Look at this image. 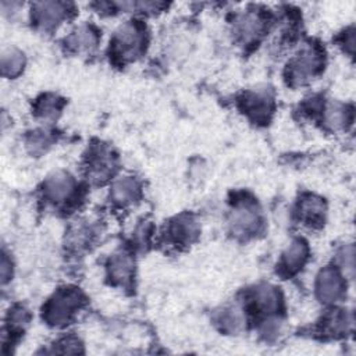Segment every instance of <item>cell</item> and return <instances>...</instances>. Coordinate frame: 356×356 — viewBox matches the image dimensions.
<instances>
[{
    "label": "cell",
    "mask_w": 356,
    "mask_h": 356,
    "mask_svg": "<svg viewBox=\"0 0 356 356\" xmlns=\"http://www.w3.org/2000/svg\"><path fill=\"white\" fill-rule=\"evenodd\" d=\"M197 232H198V225L191 216H181L171 225V236L177 243L192 241L197 236Z\"/></svg>",
    "instance_id": "13"
},
{
    "label": "cell",
    "mask_w": 356,
    "mask_h": 356,
    "mask_svg": "<svg viewBox=\"0 0 356 356\" xmlns=\"http://www.w3.org/2000/svg\"><path fill=\"white\" fill-rule=\"evenodd\" d=\"M308 259V245L302 240H293L282 254L281 270L285 274H293L302 269Z\"/></svg>",
    "instance_id": "8"
},
{
    "label": "cell",
    "mask_w": 356,
    "mask_h": 356,
    "mask_svg": "<svg viewBox=\"0 0 356 356\" xmlns=\"http://www.w3.org/2000/svg\"><path fill=\"white\" fill-rule=\"evenodd\" d=\"M263 28V20L259 14L248 13L236 21V31L244 41H251L259 35Z\"/></svg>",
    "instance_id": "15"
},
{
    "label": "cell",
    "mask_w": 356,
    "mask_h": 356,
    "mask_svg": "<svg viewBox=\"0 0 356 356\" xmlns=\"http://www.w3.org/2000/svg\"><path fill=\"white\" fill-rule=\"evenodd\" d=\"M98 35L92 27H80L76 32L69 38V45L77 52H88L96 47Z\"/></svg>",
    "instance_id": "14"
},
{
    "label": "cell",
    "mask_w": 356,
    "mask_h": 356,
    "mask_svg": "<svg viewBox=\"0 0 356 356\" xmlns=\"http://www.w3.org/2000/svg\"><path fill=\"white\" fill-rule=\"evenodd\" d=\"M111 166H113V157H111V153L107 152L106 149H102V148L96 149L89 157L91 174H93L96 178H100L109 174Z\"/></svg>",
    "instance_id": "19"
},
{
    "label": "cell",
    "mask_w": 356,
    "mask_h": 356,
    "mask_svg": "<svg viewBox=\"0 0 356 356\" xmlns=\"http://www.w3.org/2000/svg\"><path fill=\"white\" fill-rule=\"evenodd\" d=\"M109 274L114 282H129L134 274V260L127 254L114 255L110 259Z\"/></svg>",
    "instance_id": "11"
},
{
    "label": "cell",
    "mask_w": 356,
    "mask_h": 356,
    "mask_svg": "<svg viewBox=\"0 0 356 356\" xmlns=\"http://www.w3.org/2000/svg\"><path fill=\"white\" fill-rule=\"evenodd\" d=\"M316 292L323 302H335L344 293V281L335 269L326 267L316 281Z\"/></svg>",
    "instance_id": "5"
},
{
    "label": "cell",
    "mask_w": 356,
    "mask_h": 356,
    "mask_svg": "<svg viewBox=\"0 0 356 356\" xmlns=\"http://www.w3.org/2000/svg\"><path fill=\"white\" fill-rule=\"evenodd\" d=\"M217 322H219V324L221 326V329L224 331H227V333H236V331H240L243 329L245 318H244L243 312L238 308L231 307V308L224 309L219 315Z\"/></svg>",
    "instance_id": "16"
},
{
    "label": "cell",
    "mask_w": 356,
    "mask_h": 356,
    "mask_svg": "<svg viewBox=\"0 0 356 356\" xmlns=\"http://www.w3.org/2000/svg\"><path fill=\"white\" fill-rule=\"evenodd\" d=\"M69 13V5L60 2H45L34 6V20L43 30H52L60 24Z\"/></svg>",
    "instance_id": "6"
},
{
    "label": "cell",
    "mask_w": 356,
    "mask_h": 356,
    "mask_svg": "<svg viewBox=\"0 0 356 356\" xmlns=\"http://www.w3.org/2000/svg\"><path fill=\"white\" fill-rule=\"evenodd\" d=\"M24 67V54L16 49H6L2 54V71L5 77L20 74Z\"/></svg>",
    "instance_id": "17"
},
{
    "label": "cell",
    "mask_w": 356,
    "mask_h": 356,
    "mask_svg": "<svg viewBox=\"0 0 356 356\" xmlns=\"http://www.w3.org/2000/svg\"><path fill=\"white\" fill-rule=\"evenodd\" d=\"M10 274H12V262H9L6 255H3V259H2V278H3V282H6L9 280Z\"/></svg>",
    "instance_id": "24"
},
{
    "label": "cell",
    "mask_w": 356,
    "mask_h": 356,
    "mask_svg": "<svg viewBox=\"0 0 356 356\" xmlns=\"http://www.w3.org/2000/svg\"><path fill=\"white\" fill-rule=\"evenodd\" d=\"M82 295L74 288L58 291L47 302L45 309L46 320L53 326L67 324L82 305Z\"/></svg>",
    "instance_id": "1"
},
{
    "label": "cell",
    "mask_w": 356,
    "mask_h": 356,
    "mask_svg": "<svg viewBox=\"0 0 356 356\" xmlns=\"http://www.w3.org/2000/svg\"><path fill=\"white\" fill-rule=\"evenodd\" d=\"M254 302L259 311L265 313H273L280 308L281 295L276 287L270 284H263L255 289Z\"/></svg>",
    "instance_id": "10"
},
{
    "label": "cell",
    "mask_w": 356,
    "mask_h": 356,
    "mask_svg": "<svg viewBox=\"0 0 356 356\" xmlns=\"http://www.w3.org/2000/svg\"><path fill=\"white\" fill-rule=\"evenodd\" d=\"M271 107H273V98L267 91L251 92L244 99L245 111L249 115H252L255 120L267 118V115L271 113Z\"/></svg>",
    "instance_id": "9"
},
{
    "label": "cell",
    "mask_w": 356,
    "mask_h": 356,
    "mask_svg": "<svg viewBox=\"0 0 356 356\" xmlns=\"http://www.w3.org/2000/svg\"><path fill=\"white\" fill-rule=\"evenodd\" d=\"M324 123L334 130L342 129L346 126V123H349V111L342 104L331 103L326 109Z\"/></svg>",
    "instance_id": "20"
},
{
    "label": "cell",
    "mask_w": 356,
    "mask_h": 356,
    "mask_svg": "<svg viewBox=\"0 0 356 356\" xmlns=\"http://www.w3.org/2000/svg\"><path fill=\"white\" fill-rule=\"evenodd\" d=\"M60 100L56 96H45L39 103H38V114L42 118H54L57 114L60 113Z\"/></svg>",
    "instance_id": "22"
},
{
    "label": "cell",
    "mask_w": 356,
    "mask_h": 356,
    "mask_svg": "<svg viewBox=\"0 0 356 356\" xmlns=\"http://www.w3.org/2000/svg\"><path fill=\"white\" fill-rule=\"evenodd\" d=\"M113 199L120 205H129L138 199L140 184L131 177H124L113 186Z\"/></svg>",
    "instance_id": "12"
},
{
    "label": "cell",
    "mask_w": 356,
    "mask_h": 356,
    "mask_svg": "<svg viewBox=\"0 0 356 356\" xmlns=\"http://www.w3.org/2000/svg\"><path fill=\"white\" fill-rule=\"evenodd\" d=\"M49 142L50 140L46 133H35L28 141V146L32 149V152H42L49 145Z\"/></svg>",
    "instance_id": "23"
},
{
    "label": "cell",
    "mask_w": 356,
    "mask_h": 356,
    "mask_svg": "<svg viewBox=\"0 0 356 356\" xmlns=\"http://www.w3.org/2000/svg\"><path fill=\"white\" fill-rule=\"evenodd\" d=\"M74 178L67 173H56L45 183V195L53 203L66 202L74 192Z\"/></svg>",
    "instance_id": "7"
},
{
    "label": "cell",
    "mask_w": 356,
    "mask_h": 356,
    "mask_svg": "<svg viewBox=\"0 0 356 356\" xmlns=\"http://www.w3.org/2000/svg\"><path fill=\"white\" fill-rule=\"evenodd\" d=\"M352 324V320L341 312L333 313L326 319V330L330 334H342L346 333L348 327Z\"/></svg>",
    "instance_id": "21"
},
{
    "label": "cell",
    "mask_w": 356,
    "mask_h": 356,
    "mask_svg": "<svg viewBox=\"0 0 356 356\" xmlns=\"http://www.w3.org/2000/svg\"><path fill=\"white\" fill-rule=\"evenodd\" d=\"M230 224L236 235L255 234L260 225V216L256 206L251 203L238 205L231 213Z\"/></svg>",
    "instance_id": "4"
},
{
    "label": "cell",
    "mask_w": 356,
    "mask_h": 356,
    "mask_svg": "<svg viewBox=\"0 0 356 356\" xmlns=\"http://www.w3.org/2000/svg\"><path fill=\"white\" fill-rule=\"evenodd\" d=\"M323 66V53L316 45H307L288 66V77L293 84H304L315 77Z\"/></svg>",
    "instance_id": "3"
},
{
    "label": "cell",
    "mask_w": 356,
    "mask_h": 356,
    "mask_svg": "<svg viewBox=\"0 0 356 356\" xmlns=\"http://www.w3.org/2000/svg\"><path fill=\"white\" fill-rule=\"evenodd\" d=\"M324 212L326 208L323 201L316 197H308L301 202V216L311 224L322 221Z\"/></svg>",
    "instance_id": "18"
},
{
    "label": "cell",
    "mask_w": 356,
    "mask_h": 356,
    "mask_svg": "<svg viewBox=\"0 0 356 356\" xmlns=\"http://www.w3.org/2000/svg\"><path fill=\"white\" fill-rule=\"evenodd\" d=\"M145 43V30L137 23H126L114 34L113 53L122 60H133L142 53Z\"/></svg>",
    "instance_id": "2"
}]
</instances>
